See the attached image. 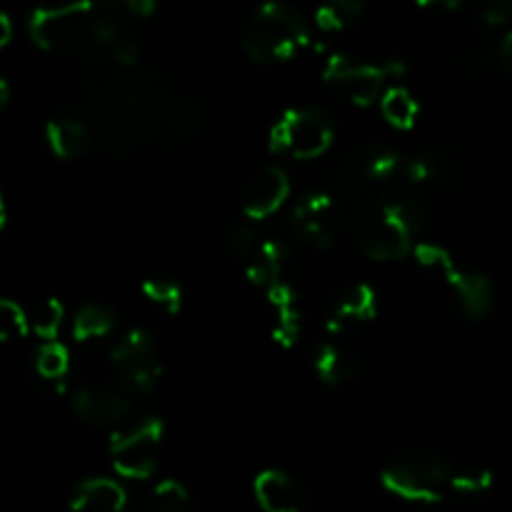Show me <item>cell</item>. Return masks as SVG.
Instances as JSON below:
<instances>
[{"label": "cell", "instance_id": "cell-13", "mask_svg": "<svg viewBox=\"0 0 512 512\" xmlns=\"http://www.w3.org/2000/svg\"><path fill=\"white\" fill-rule=\"evenodd\" d=\"M45 135L50 150L63 160L83 158L95 143H100L93 113L83 103H63L55 108L45 125Z\"/></svg>", "mask_w": 512, "mask_h": 512}, {"label": "cell", "instance_id": "cell-11", "mask_svg": "<svg viewBox=\"0 0 512 512\" xmlns=\"http://www.w3.org/2000/svg\"><path fill=\"white\" fill-rule=\"evenodd\" d=\"M160 445H163V423L158 418H145L123 428L113 435L110 443L115 473L130 480L150 478L158 468Z\"/></svg>", "mask_w": 512, "mask_h": 512}, {"label": "cell", "instance_id": "cell-4", "mask_svg": "<svg viewBox=\"0 0 512 512\" xmlns=\"http://www.w3.org/2000/svg\"><path fill=\"white\" fill-rule=\"evenodd\" d=\"M313 45V25L295 5L268 0L245 20L240 48L250 60L263 65L285 63Z\"/></svg>", "mask_w": 512, "mask_h": 512}, {"label": "cell", "instance_id": "cell-27", "mask_svg": "<svg viewBox=\"0 0 512 512\" xmlns=\"http://www.w3.org/2000/svg\"><path fill=\"white\" fill-rule=\"evenodd\" d=\"M35 375L45 383H60V380L68 375L70 370V355L68 348L63 343H55V340H48L38 348L35 353Z\"/></svg>", "mask_w": 512, "mask_h": 512}, {"label": "cell", "instance_id": "cell-17", "mask_svg": "<svg viewBox=\"0 0 512 512\" xmlns=\"http://www.w3.org/2000/svg\"><path fill=\"white\" fill-rule=\"evenodd\" d=\"M378 315V295L370 285L355 283L333 295L328 305V330L335 338L363 330Z\"/></svg>", "mask_w": 512, "mask_h": 512}, {"label": "cell", "instance_id": "cell-3", "mask_svg": "<svg viewBox=\"0 0 512 512\" xmlns=\"http://www.w3.org/2000/svg\"><path fill=\"white\" fill-rule=\"evenodd\" d=\"M428 208L423 195L405 185L393 193L370 195L350 213L348 230L360 253L378 263H395L413 250L415 235L423 230Z\"/></svg>", "mask_w": 512, "mask_h": 512}, {"label": "cell", "instance_id": "cell-32", "mask_svg": "<svg viewBox=\"0 0 512 512\" xmlns=\"http://www.w3.org/2000/svg\"><path fill=\"white\" fill-rule=\"evenodd\" d=\"M143 293L145 298L153 300L168 313H178L180 305H183V288L170 278H148L143 283Z\"/></svg>", "mask_w": 512, "mask_h": 512}, {"label": "cell", "instance_id": "cell-28", "mask_svg": "<svg viewBox=\"0 0 512 512\" xmlns=\"http://www.w3.org/2000/svg\"><path fill=\"white\" fill-rule=\"evenodd\" d=\"M273 338L283 348H293L303 335V308L300 303L273 305Z\"/></svg>", "mask_w": 512, "mask_h": 512}, {"label": "cell", "instance_id": "cell-21", "mask_svg": "<svg viewBox=\"0 0 512 512\" xmlns=\"http://www.w3.org/2000/svg\"><path fill=\"white\" fill-rule=\"evenodd\" d=\"M313 368L325 385L340 388V385L355 383L363 375V358L350 345L340 343V340H328L315 350Z\"/></svg>", "mask_w": 512, "mask_h": 512}, {"label": "cell", "instance_id": "cell-33", "mask_svg": "<svg viewBox=\"0 0 512 512\" xmlns=\"http://www.w3.org/2000/svg\"><path fill=\"white\" fill-rule=\"evenodd\" d=\"M475 20H478V28L483 30L505 28L512 20V0H478Z\"/></svg>", "mask_w": 512, "mask_h": 512}, {"label": "cell", "instance_id": "cell-6", "mask_svg": "<svg viewBox=\"0 0 512 512\" xmlns=\"http://www.w3.org/2000/svg\"><path fill=\"white\" fill-rule=\"evenodd\" d=\"M453 465L433 450H403L385 463L380 483L410 503H440L450 493Z\"/></svg>", "mask_w": 512, "mask_h": 512}, {"label": "cell", "instance_id": "cell-18", "mask_svg": "<svg viewBox=\"0 0 512 512\" xmlns=\"http://www.w3.org/2000/svg\"><path fill=\"white\" fill-rule=\"evenodd\" d=\"M445 60L463 80H480L493 68V48L485 40L483 28L460 30L445 45Z\"/></svg>", "mask_w": 512, "mask_h": 512}, {"label": "cell", "instance_id": "cell-2", "mask_svg": "<svg viewBox=\"0 0 512 512\" xmlns=\"http://www.w3.org/2000/svg\"><path fill=\"white\" fill-rule=\"evenodd\" d=\"M30 38L43 50L93 63L98 68L140 65V48L123 28L120 15L98 0H65L30 15Z\"/></svg>", "mask_w": 512, "mask_h": 512}, {"label": "cell", "instance_id": "cell-26", "mask_svg": "<svg viewBox=\"0 0 512 512\" xmlns=\"http://www.w3.org/2000/svg\"><path fill=\"white\" fill-rule=\"evenodd\" d=\"M260 243H263V240L258 238V233H255V228L248 220H233V223L225 225L223 233H220V248H223L230 258L243 260V263H248V260L253 258V253L260 248Z\"/></svg>", "mask_w": 512, "mask_h": 512}, {"label": "cell", "instance_id": "cell-9", "mask_svg": "<svg viewBox=\"0 0 512 512\" xmlns=\"http://www.w3.org/2000/svg\"><path fill=\"white\" fill-rule=\"evenodd\" d=\"M388 78L390 73L385 65H375L343 53L330 55L323 68V83L328 85L330 93L355 108H365L383 98Z\"/></svg>", "mask_w": 512, "mask_h": 512}, {"label": "cell", "instance_id": "cell-38", "mask_svg": "<svg viewBox=\"0 0 512 512\" xmlns=\"http://www.w3.org/2000/svg\"><path fill=\"white\" fill-rule=\"evenodd\" d=\"M10 100V85H8V80H0V103H8Z\"/></svg>", "mask_w": 512, "mask_h": 512}, {"label": "cell", "instance_id": "cell-25", "mask_svg": "<svg viewBox=\"0 0 512 512\" xmlns=\"http://www.w3.org/2000/svg\"><path fill=\"white\" fill-rule=\"evenodd\" d=\"M380 110H383V118L398 130H410L418 120V100L400 85L385 90L380 98Z\"/></svg>", "mask_w": 512, "mask_h": 512}, {"label": "cell", "instance_id": "cell-39", "mask_svg": "<svg viewBox=\"0 0 512 512\" xmlns=\"http://www.w3.org/2000/svg\"><path fill=\"white\" fill-rule=\"evenodd\" d=\"M420 5H443V3H450V0H418Z\"/></svg>", "mask_w": 512, "mask_h": 512}, {"label": "cell", "instance_id": "cell-14", "mask_svg": "<svg viewBox=\"0 0 512 512\" xmlns=\"http://www.w3.org/2000/svg\"><path fill=\"white\" fill-rule=\"evenodd\" d=\"M288 228L293 238L308 248L325 250L335 245L340 233V210L335 200L325 193L303 195L293 205L288 218Z\"/></svg>", "mask_w": 512, "mask_h": 512}, {"label": "cell", "instance_id": "cell-1", "mask_svg": "<svg viewBox=\"0 0 512 512\" xmlns=\"http://www.w3.org/2000/svg\"><path fill=\"white\" fill-rule=\"evenodd\" d=\"M98 138L110 153L178 150L205 133L203 103L175 80L133 68H100L85 80Z\"/></svg>", "mask_w": 512, "mask_h": 512}, {"label": "cell", "instance_id": "cell-19", "mask_svg": "<svg viewBox=\"0 0 512 512\" xmlns=\"http://www.w3.org/2000/svg\"><path fill=\"white\" fill-rule=\"evenodd\" d=\"M245 270H248L250 283L265 293L298 283L293 278V255H290L288 245L280 240H263L253 258L245 263Z\"/></svg>", "mask_w": 512, "mask_h": 512}, {"label": "cell", "instance_id": "cell-15", "mask_svg": "<svg viewBox=\"0 0 512 512\" xmlns=\"http://www.w3.org/2000/svg\"><path fill=\"white\" fill-rule=\"evenodd\" d=\"M70 405L83 423L95 428L123 425L133 413V400L118 383H83L70 398Z\"/></svg>", "mask_w": 512, "mask_h": 512}, {"label": "cell", "instance_id": "cell-22", "mask_svg": "<svg viewBox=\"0 0 512 512\" xmlns=\"http://www.w3.org/2000/svg\"><path fill=\"white\" fill-rule=\"evenodd\" d=\"M73 512H125L128 510V495L123 485L110 478H90L75 488L70 498Z\"/></svg>", "mask_w": 512, "mask_h": 512}, {"label": "cell", "instance_id": "cell-12", "mask_svg": "<svg viewBox=\"0 0 512 512\" xmlns=\"http://www.w3.org/2000/svg\"><path fill=\"white\" fill-rule=\"evenodd\" d=\"M403 158L390 145L378 140H363L345 153L340 163V185L345 190H365L398 178Z\"/></svg>", "mask_w": 512, "mask_h": 512}, {"label": "cell", "instance_id": "cell-24", "mask_svg": "<svg viewBox=\"0 0 512 512\" xmlns=\"http://www.w3.org/2000/svg\"><path fill=\"white\" fill-rule=\"evenodd\" d=\"M115 328V315L105 305H83L73 318V338L80 343L100 340Z\"/></svg>", "mask_w": 512, "mask_h": 512}, {"label": "cell", "instance_id": "cell-16", "mask_svg": "<svg viewBox=\"0 0 512 512\" xmlns=\"http://www.w3.org/2000/svg\"><path fill=\"white\" fill-rule=\"evenodd\" d=\"M290 195V180L278 165H263L240 188V210L248 220H265L283 208Z\"/></svg>", "mask_w": 512, "mask_h": 512}, {"label": "cell", "instance_id": "cell-23", "mask_svg": "<svg viewBox=\"0 0 512 512\" xmlns=\"http://www.w3.org/2000/svg\"><path fill=\"white\" fill-rule=\"evenodd\" d=\"M368 13V0H323L315 10V25L323 33H343Z\"/></svg>", "mask_w": 512, "mask_h": 512}, {"label": "cell", "instance_id": "cell-37", "mask_svg": "<svg viewBox=\"0 0 512 512\" xmlns=\"http://www.w3.org/2000/svg\"><path fill=\"white\" fill-rule=\"evenodd\" d=\"M10 35H13V25H10V18L8 15H0V45H5L10 40Z\"/></svg>", "mask_w": 512, "mask_h": 512}, {"label": "cell", "instance_id": "cell-34", "mask_svg": "<svg viewBox=\"0 0 512 512\" xmlns=\"http://www.w3.org/2000/svg\"><path fill=\"white\" fill-rule=\"evenodd\" d=\"M30 333V318L18 303L5 298L0 303V335L3 340H15V338H25Z\"/></svg>", "mask_w": 512, "mask_h": 512}, {"label": "cell", "instance_id": "cell-8", "mask_svg": "<svg viewBox=\"0 0 512 512\" xmlns=\"http://www.w3.org/2000/svg\"><path fill=\"white\" fill-rule=\"evenodd\" d=\"M270 145L288 158L315 160L333 145V123L318 108H293L275 123Z\"/></svg>", "mask_w": 512, "mask_h": 512}, {"label": "cell", "instance_id": "cell-29", "mask_svg": "<svg viewBox=\"0 0 512 512\" xmlns=\"http://www.w3.org/2000/svg\"><path fill=\"white\" fill-rule=\"evenodd\" d=\"M150 512H193V500L178 480H163L150 493Z\"/></svg>", "mask_w": 512, "mask_h": 512}, {"label": "cell", "instance_id": "cell-30", "mask_svg": "<svg viewBox=\"0 0 512 512\" xmlns=\"http://www.w3.org/2000/svg\"><path fill=\"white\" fill-rule=\"evenodd\" d=\"M28 318L30 330L35 335H40V338H45V343H48V340H53L58 335L60 325H63V305L55 298H43L40 303L33 305Z\"/></svg>", "mask_w": 512, "mask_h": 512}, {"label": "cell", "instance_id": "cell-35", "mask_svg": "<svg viewBox=\"0 0 512 512\" xmlns=\"http://www.w3.org/2000/svg\"><path fill=\"white\" fill-rule=\"evenodd\" d=\"M105 8L113 10L115 15H135V18H145L155 10L158 0H98Z\"/></svg>", "mask_w": 512, "mask_h": 512}, {"label": "cell", "instance_id": "cell-36", "mask_svg": "<svg viewBox=\"0 0 512 512\" xmlns=\"http://www.w3.org/2000/svg\"><path fill=\"white\" fill-rule=\"evenodd\" d=\"M498 60L500 65H503L505 73L512 78V30L508 35H505L503 40H500V48H498Z\"/></svg>", "mask_w": 512, "mask_h": 512}, {"label": "cell", "instance_id": "cell-10", "mask_svg": "<svg viewBox=\"0 0 512 512\" xmlns=\"http://www.w3.org/2000/svg\"><path fill=\"white\" fill-rule=\"evenodd\" d=\"M115 383L125 390H140L148 393L158 385L163 375V360H160V345L148 330L135 328L128 330L123 338L115 343L110 353Z\"/></svg>", "mask_w": 512, "mask_h": 512}, {"label": "cell", "instance_id": "cell-20", "mask_svg": "<svg viewBox=\"0 0 512 512\" xmlns=\"http://www.w3.org/2000/svg\"><path fill=\"white\" fill-rule=\"evenodd\" d=\"M255 500L265 512H305L308 498L293 475L283 470H263L255 478Z\"/></svg>", "mask_w": 512, "mask_h": 512}, {"label": "cell", "instance_id": "cell-7", "mask_svg": "<svg viewBox=\"0 0 512 512\" xmlns=\"http://www.w3.org/2000/svg\"><path fill=\"white\" fill-rule=\"evenodd\" d=\"M420 268L428 270L433 278L443 283L448 300L463 318L483 320L493 310L495 290L488 275L475 273V270L458 268L453 255L435 243H420L415 248Z\"/></svg>", "mask_w": 512, "mask_h": 512}, {"label": "cell", "instance_id": "cell-31", "mask_svg": "<svg viewBox=\"0 0 512 512\" xmlns=\"http://www.w3.org/2000/svg\"><path fill=\"white\" fill-rule=\"evenodd\" d=\"M493 488V475L488 470L480 468H470V470H460V473H453V480H450V493L455 498H480L488 490Z\"/></svg>", "mask_w": 512, "mask_h": 512}, {"label": "cell", "instance_id": "cell-5", "mask_svg": "<svg viewBox=\"0 0 512 512\" xmlns=\"http://www.w3.org/2000/svg\"><path fill=\"white\" fill-rule=\"evenodd\" d=\"M400 178L405 188L423 198H428V193H435V190L453 193V190L465 188L473 178V158L458 140L438 138L415 150L410 158H403Z\"/></svg>", "mask_w": 512, "mask_h": 512}]
</instances>
